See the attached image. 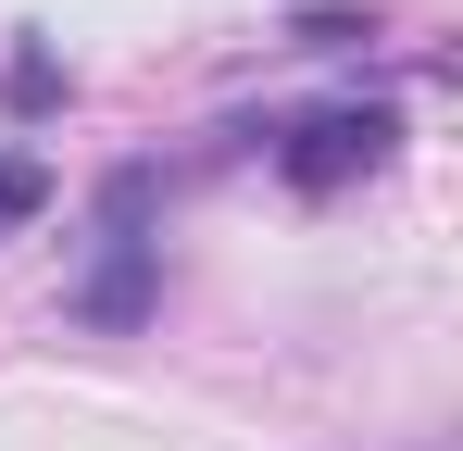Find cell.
<instances>
[{"label": "cell", "instance_id": "1", "mask_svg": "<svg viewBox=\"0 0 463 451\" xmlns=\"http://www.w3.org/2000/svg\"><path fill=\"white\" fill-rule=\"evenodd\" d=\"M263 139H276V176H288L301 201H338L351 176H376L388 150H401V113H388V101H313V113L263 126Z\"/></svg>", "mask_w": 463, "mask_h": 451}, {"label": "cell", "instance_id": "2", "mask_svg": "<svg viewBox=\"0 0 463 451\" xmlns=\"http://www.w3.org/2000/svg\"><path fill=\"white\" fill-rule=\"evenodd\" d=\"M151 163H126L113 188H100V264H88V289H76V326H151V301H163V276H151Z\"/></svg>", "mask_w": 463, "mask_h": 451}, {"label": "cell", "instance_id": "3", "mask_svg": "<svg viewBox=\"0 0 463 451\" xmlns=\"http://www.w3.org/2000/svg\"><path fill=\"white\" fill-rule=\"evenodd\" d=\"M63 88H76V75L51 63V38H25V51L0 63V101H13V113H63Z\"/></svg>", "mask_w": 463, "mask_h": 451}, {"label": "cell", "instance_id": "4", "mask_svg": "<svg viewBox=\"0 0 463 451\" xmlns=\"http://www.w3.org/2000/svg\"><path fill=\"white\" fill-rule=\"evenodd\" d=\"M38 214H51V163L38 150H0V238H25Z\"/></svg>", "mask_w": 463, "mask_h": 451}, {"label": "cell", "instance_id": "5", "mask_svg": "<svg viewBox=\"0 0 463 451\" xmlns=\"http://www.w3.org/2000/svg\"><path fill=\"white\" fill-rule=\"evenodd\" d=\"M288 38H301V51H351V38H376V13L326 0V13H288Z\"/></svg>", "mask_w": 463, "mask_h": 451}]
</instances>
